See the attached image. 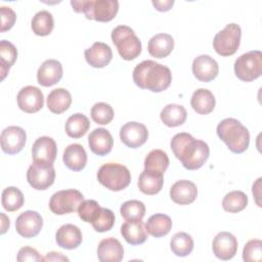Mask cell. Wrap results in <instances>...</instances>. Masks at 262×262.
Instances as JSON below:
<instances>
[{
	"label": "cell",
	"instance_id": "18",
	"mask_svg": "<svg viewBox=\"0 0 262 262\" xmlns=\"http://www.w3.org/2000/svg\"><path fill=\"white\" fill-rule=\"evenodd\" d=\"M62 78V66L56 59L45 60L37 72V81L41 86L50 87Z\"/></svg>",
	"mask_w": 262,
	"mask_h": 262
},
{
	"label": "cell",
	"instance_id": "10",
	"mask_svg": "<svg viewBox=\"0 0 262 262\" xmlns=\"http://www.w3.org/2000/svg\"><path fill=\"white\" fill-rule=\"evenodd\" d=\"M54 179L55 170L52 164L34 162L27 172V180L29 184L37 190L47 189L53 184Z\"/></svg>",
	"mask_w": 262,
	"mask_h": 262
},
{
	"label": "cell",
	"instance_id": "42",
	"mask_svg": "<svg viewBox=\"0 0 262 262\" xmlns=\"http://www.w3.org/2000/svg\"><path fill=\"white\" fill-rule=\"evenodd\" d=\"M243 259L246 262H260L262 259V242L257 238L249 241L244 247Z\"/></svg>",
	"mask_w": 262,
	"mask_h": 262
},
{
	"label": "cell",
	"instance_id": "4",
	"mask_svg": "<svg viewBox=\"0 0 262 262\" xmlns=\"http://www.w3.org/2000/svg\"><path fill=\"white\" fill-rule=\"evenodd\" d=\"M71 5L76 12H83L86 18L103 23L112 20L119 10L117 0H72Z\"/></svg>",
	"mask_w": 262,
	"mask_h": 262
},
{
	"label": "cell",
	"instance_id": "46",
	"mask_svg": "<svg viewBox=\"0 0 262 262\" xmlns=\"http://www.w3.org/2000/svg\"><path fill=\"white\" fill-rule=\"evenodd\" d=\"M173 4H174V0H165V1H159V0L155 1L154 0L152 1V5L159 11H168L171 9Z\"/></svg>",
	"mask_w": 262,
	"mask_h": 262
},
{
	"label": "cell",
	"instance_id": "11",
	"mask_svg": "<svg viewBox=\"0 0 262 262\" xmlns=\"http://www.w3.org/2000/svg\"><path fill=\"white\" fill-rule=\"evenodd\" d=\"M18 107L28 114L39 112L44 104V95L42 91L35 86H26L17 93Z\"/></svg>",
	"mask_w": 262,
	"mask_h": 262
},
{
	"label": "cell",
	"instance_id": "44",
	"mask_svg": "<svg viewBox=\"0 0 262 262\" xmlns=\"http://www.w3.org/2000/svg\"><path fill=\"white\" fill-rule=\"evenodd\" d=\"M0 13H1V29H0V31L3 33L5 31L10 30L13 27V25L16 20V14L10 7H7V6H1Z\"/></svg>",
	"mask_w": 262,
	"mask_h": 262
},
{
	"label": "cell",
	"instance_id": "16",
	"mask_svg": "<svg viewBox=\"0 0 262 262\" xmlns=\"http://www.w3.org/2000/svg\"><path fill=\"white\" fill-rule=\"evenodd\" d=\"M219 72L217 61L207 54L195 57L192 61V74L201 82H210L214 80Z\"/></svg>",
	"mask_w": 262,
	"mask_h": 262
},
{
	"label": "cell",
	"instance_id": "36",
	"mask_svg": "<svg viewBox=\"0 0 262 262\" xmlns=\"http://www.w3.org/2000/svg\"><path fill=\"white\" fill-rule=\"evenodd\" d=\"M248 205V196L241 190H233L225 194L222 201V207L226 212L238 213Z\"/></svg>",
	"mask_w": 262,
	"mask_h": 262
},
{
	"label": "cell",
	"instance_id": "12",
	"mask_svg": "<svg viewBox=\"0 0 262 262\" xmlns=\"http://www.w3.org/2000/svg\"><path fill=\"white\" fill-rule=\"evenodd\" d=\"M147 137V128L138 122H128L120 129V138L122 142L130 148H137L141 146L145 143Z\"/></svg>",
	"mask_w": 262,
	"mask_h": 262
},
{
	"label": "cell",
	"instance_id": "13",
	"mask_svg": "<svg viewBox=\"0 0 262 262\" xmlns=\"http://www.w3.org/2000/svg\"><path fill=\"white\" fill-rule=\"evenodd\" d=\"M1 148L5 154H18L26 144V131L18 126H9L1 133Z\"/></svg>",
	"mask_w": 262,
	"mask_h": 262
},
{
	"label": "cell",
	"instance_id": "40",
	"mask_svg": "<svg viewBox=\"0 0 262 262\" xmlns=\"http://www.w3.org/2000/svg\"><path fill=\"white\" fill-rule=\"evenodd\" d=\"M115 214L112 210L100 207L97 215L91 222L92 227L95 231L105 232L113 228L115 224Z\"/></svg>",
	"mask_w": 262,
	"mask_h": 262
},
{
	"label": "cell",
	"instance_id": "35",
	"mask_svg": "<svg viewBox=\"0 0 262 262\" xmlns=\"http://www.w3.org/2000/svg\"><path fill=\"white\" fill-rule=\"evenodd\" d=\"M170 248L176 256L185 257L193 250V239L186 232H177L170 241Z\"/></svg>",
	"mask_w": 262,
	"mask_h": 262
},
{
	"label": "cell",
	"instance_id": "25",
	"mask_svg": "<svg viewBox=\"0 0 262 262\" xmlns=\"http://www.w3.org/2000/svg\"><path fill=\"white\" fill-rule=\"evenodd\" d=\"M121 234L130 245L143 244L147 238L145 226L141 220H126L121 226Z\"/></svg>",
	"mask_w": 262,
	"mask_h": 262
},
{
	"label": "cell",
	"instance_id": "37",
	"mask_svg": "<svg viewBox=\"0 0 262 262\" xmlns=\"http://www.w3.org/2000/svg\"><path fill=\"white\" fill-rule=\"evenodd\" d=\"M2 206L8 212H14L20 209L25 203L23 192L14 186L4 188L2 191Z\"/></svg>",
	"mask_w": 262,
	"mask_h": 262
},
{
	"label": "cell",
	"instance_id": "7",
	"mask_svg": "<svg viewBox=\"0 0 262 262\" xmlns=\"http://www.w3.org/2000/svg\"><path fill=\"white\" fill-rule=\"evenodd\" d=\"M234 74L244 82H252L262 74V53L252 50L242 54L234 61Z\"/></svg>",
	"mask_w": 262,
	"mask_h": 262
},
{
	"label": "cell",
	"instance_id": "24",
	"mask_svg": "<svg viewBox=\"0 0 262 262\" xmlns=\"http://www.w3.org/2000/svg\"><path fill=\"white\" fill-rule=\"evenodd\" d=\"M137 184L140 191L144 194H157L163 187L164 173L144 169L139 175Z\"/></svg>",
	"mask_w": 262,
	"mask_h": 262
},
{
	"label": "cell",
	"instance_id": "6",
	"mask_svg": "<svg viewBox=\"0 0 262 262\" xmlns=\"http://www.w3.org/2000/svg\"><path fill=\"white\" fill-rule=\"evenodd\" d=\"M98 182L113 191H120L126 188L131 182L129 169L118 163L102 165L97 172Z\"/></svg>",
	"mask_w": 262,
	"mask_h": 262
},
{
	"label": "cell",
	"instance_id": "49",
	"mask_svg": "<svg viewBox=\"0 0 262 262\" xmlns=\"http://www.w3.org/2000/svg\"><path fill=\"white\" fill-rule=\"evenodd\" d=\"M0 216H1V234H4L9 228L10 222H9V218L4 213H1Z\"/></svg>",
	"mask_w": 262,
	"mask_h": 262
},
{
	"label": "cell",
	"instance_id": "17",
	"mask_svg": "<svg viewBox=\"0 0 262 262\" xmlns=\"http://www.w3.org/2000/svg\"><path fill=\"white\" fill-rule=\"evenodd\" d=\"M56 143L54 139L49 136L39 137L32 146V157L34 162L53 164L56 159Z\"/></svg>",
	"mask_w": 262,
	"mask_h": 262
},
{
	"label": "cell",
	"instance_id": "30",
	"mask_svg": "<svg viewBox=\"0 0 262 262\" xmlns=\"http://www.w3.org/2000/svg\"><path fill=\"white\" fill-rule=\"evenodd\" d=\"M171 228L172 220L168 215L165 214L151 215L145 223L146 232L155 237H162L168 234Z\"/></svg>",
	"mask_w": 262,
	"mask_h": 262
},
{
	"label": "cell",
	"instance_id": "38",
	"mask_svg": "<svg viewBox=\"0 0 262 262\" xmlns=\"http://www.w3.org/2000/svg\"><path fill=\"white\" fill-rule=\"evenodd\" d=\"M169 166L168 155L162 149H152L144 160V169L165 173Z\"/></svg>",
	"mask_w": 262,
	"mask_h": 262
},
{
	"label": "cell",
	"instance_id": "27",
	"mask_svg": "<svg viewBox=\"0 0 262 262\" xmlns=\"http://www.w3.org/2000/svg\"><path fill=\"white\" fill-rule=\"evenodd\" d=\"M174 48V40L171 35L161 33L150 38L147 45L148 53L156 58L167 57Z\"/></svg>",
	"mask_w": 262,
	"mask_h": 262
},
{
	"label": "cell",
	"instance_id": "45",
	"mask_svg": "<svg viewBox=\"0 0 262 262\" xmlns=\"http://www.w3.org/2000/svg\"><path fill=\"white\" fill-rule=\"evenodd\" d=\"M16 260L18 262L26 261H44V258L38 253V251L31 247H23L17 253Z\"/></svg>",
	"mask_w": 262,
	"mask_h": 262
},
{
	"label": "cell",
	"instance_id": "14",
	"mask_svg": "<svg viewBox=\"0 0 262 262\" xmlns=\"http://www.w3.org/2000/svg\"><path fill=\"white\" fill-rule=\"evenodd\" d=\"M43 226V219L41 215L36 211H25L15 221V229L23 237H34L36 236Z\"/></svg>",
	"mask_w": 262,
	"mask_h": 262
},
{
	"label": "cell",
	"instance_id": "32",
	"mask_svg": "<svg viewBox=\"0 0 262 262\" xmlns=\"http://www.w3.org/2000/svg\"><path fill=\"white\" fill-rule=\"evenodd\" d=\"M89 127V119L85 115L77 113L67 120L66 132L72 138H80L86 134Z\"/></svg>",
	"mask_w": 262,
	"mask_h": 262
},
{
	"label": "cell",
	"instance_id": "41",
	"mask_svg": "<svg viewBox=\"0 0 262 262\" xmlns=\"http://www.w3.org/2000/svg\"><path fill=\"white\" fill-rule=\"evenodd\" d=\"M92 120L100 125H106L114 119L113 107L105 102H96L90 111Z\"/></svg>",
	"mask_w": 262,
	"mask_h": 262
},
{
	"label": "cell",
	"instance_id": "2",
	"mask_svg": "<svg viewBox=\"0 0 262 262\" xmlns=\"http://www.w3.org/2000/svg\"><path fill=\"white\" fill-rule=\"evenodd\" d=\"M133 81L141 89L152 92L166 90L172 81L169 68L154 60H143L133 70Z\"/></svg>",
	"mask_w": 262,
	"mask_h": 262
},
{
	"label": "cell",
	"instance_id": "9",
	"mask_svg": "<svg viewBox=\"0 0 262 262\" xmlns=\"http://www.w3.org/2000/svg\"><path fill=\"white\" fill-rule=\"evenodd\" d=\"M84 201V195L77 189H63L52 194L49 201V208L55 215L70 214L78 210Z\"/></svg>",
	"mask_w": 262,
	"mask_h": 262
},
{
	"label": "cell",
	"instance_id": "26",
	"mask_svg": "<svg viewBox=\"0 0 262 262\" xmlns=\"http://www.w3.org/2000/svg\"><path fill=\"white\" fill-rule=\"evenodd\" d=\"M62 160L70 170L78 172L85 168L87 163V154L81 144L73 143L66 147Z\"/></svg>",
	"mask_w": 262,
	"mask_h": 262
},
{
	"label": "cell",
	"instance_id": "29",
	"mask_svg": "<svg viewBox=\"0 0 262 262\" xmlns=\"http://www.w3.org/2000/svg\"><path fill=\"white\" fill-rule=\"evenodd\" d=\"M72 103L71 93L64 88L53 89L47 96V107L53 114L66 112Z\"/></svg>",
	"mask_w": 262,
	"mask_h": 262
},
{
	"label": "cell",
	"instance_id": "33",
	"mask_svg": "<svg viewBox=\"0 0 262 262\" xmlns=\"http://www.w3.org/2000/svg\"><path fill=\"white\" fill-rule=\"evenodd\" d=\"M54 27V20L52 14L47 10H41L37 12L31 21V28L33 33L37 36L49 35Z\"/></svg>",
	"mask_w": 262,
	"mask_h": 262
},
{
	"label": "cell",
	"instance_id": "15",
	"mask_svg": "<svg viewBox=\"0 0 262 262\" xmlns=\"http://www.w3.org/2000/svg\"><path fill=\"white\" fill-rule=\"evenodd\" d=\"M212 249L214 255L221 260H229L234 257L237 251L236 237L227 231L219 232L213 239Z\"/></svg>",
	"mask_w": 262,
	"mask_h": 262
},
{
	"label": "cell",
	"instance_id": "39",
	"mask_svg": "<svg viewBox=\"0 0 262 262\" xmlns=\"http://www.w3.org/2000/svg\"><path fill=\"white\" fill-rule=\"evenodd\" d=\"M120 213L125 220H141L145 214V206L140 201L130 200L123 203Z\"/></svg>",
	"mask_w": 262,
	"mask_h": 262
},
{
	"label": "cell",
	"instance_id": "19",
	"mask_svg": "<svg viewBox=\"0 0 262 262\" xmlns=\"http://www.w3.org/2000/svg\"><path fill=\"white\" fill-rule=\"evenodd\" d=\"M86 61L93 68H104L106 67L112 58L113 52L111 47L103 42H95L84 52Z\"/></svg>",
	"mask_w": 262,
	"mask_h": 262
},
{
	"label": "cell",
	"instance_id": "8",
	"mask_svg": "<svg viewBox=\"0 0 262 262\" xmlns=\"http://www.w3.org/2000/svg\"><path fill=\"white\" fill-rule=\"evenodd\" d=\"M242 37L241 27L236 24H228L219 31L213 39V47L221 56H230L234 54L239 47Z\"/></svg>",
	"mask_w": 262,
	"mask_h": 262
},
{
	"label": "cell",
	"instance_id": "31",
	"mask_svg": "<svg viewBox=\"0 0 262 262\" xmlns=\"http://www.w3.org/2000/svg\"><path fill=\"white\" fill-rule=\"evenodd\" d=\"M187 117L186 110L180 104H167L161 112L160 118L168 127H177L182 125Z\"/></svg>",
	"mask_w": 262,
	"mask_h": 262
},
{
	"label": "cell",
	"instance_id": "5",
	"mask_svg": "<svg viewBox=\"0 0 262 262\" xmlns=\"http://www.w3.org/2000/svg\"><path fill=\"white\" fill-rule=\"evenodd\" d=\"M112 41L125 60L135 59L141 52V41L128 26H118L112 31Z\"/></svg>",
	"mask_w": 262,
	"mask_h": 262
},
{
	"label": "cell",
	"instance_id": "43",
	"mask_svg": "<svg viewBox=\"0 0 262 262\" xmlns=\"http://www.w3.org/2000/svg\"><path fill=\"white\" fill-rule=\"evenodd\" d=\"M100 206L94 200H85L78 207V215L79 217L88 223H91L95 216L97 215Z\"/></svg>",
	"mask_w": 262,
	"mask_h": 262
},
{
	"label": "cell",
	"instance_id": "47",
	"mask_svg": "<svg viewBox=\"0 0 262 262\" xmlns=\"http://www.w3.org/2000/svg\"><path fill=\"white\" fill-rule=\"evenodd\" d=\"M44 261H69V258L63 256L60 253H56V252H50L47 253L46 256L44 257Z\"/></svg>",
	"mask_w": 262,
	"mask_h": 262
},
{
	"label": "cell",
	"instance_id": "21",
	"mask_svg": "<svg viewBox=\"0 0 262 262\" xmlns=\"http://www.w3.org/2000/svg\"><path fill=\"white\" fill-rule=\"evenodd\" d=\"M88 144L93 154L97 156H105L111 152L114 145V139L108 130L104 128H96L89 134Z\"/></svg>",
	"mask_w": 262,
	"mask_h": 262
},
{
	"label": "cell",
	"instance_id": "22",
	"mask_svg": "<svg viewBox=\"0 0 262 262\" xmlns=\"http://www.w3.org/2000/svg\"><path fill=\"white\" fill-rule=\"evenodd\" d=\"M124 257V249L119 239L107 237L97 247V258L101 262H120Z\"/></svg>",
	"mask_w": 262,
	"mask_h": 262
},
{
	"label": "cell",
	"instance_id": "1",
	"mask_svg": "<svg viewBox=\"0 0 262 262\" xmlns=\"http://www.w3.org/2000/svg\"><path fill=\"white\" fill-rule=\"evenodd\" d=\"M171 149L174 156L187 170L200 169L209 158L208 144L193 138L189 133H177L171 139Z\"/></svg>",
	"mask_w": 262,
	"mask_h": 262
},
{
	"label": "cell",
	"instance_id": "28",
	"mask_svg": "<svg viewBox=\"0 0 262 262\" xmlns=\"http://www.w3.org/2000/svg\"><path fill=\"white\" fill-rule=\"evenodd\" d=\"M190 104L194 112L200 115H208L213 112L216 100L213 93L204 88H200L195 90L191 96Z\"/></svg>",
	"mask_w": 262,
	"mask_h": 262
},
{
	"label": "cell",
	"instance_id": "20",
	"mask_svg": "<svg viewBox=\"0 0 262 262\" xmlns=\"http://www.w3.org/2000/svg\"><path fill=\"white\" fill-rule=\"evenodd\" d=\"M196 196L198 188L189 180H178L170 189L171 200L178 205H189L195 201Z\"/></svg>",
	"mask_w": 262,
	"mask_h": 262
},
{
	"label": "cell",
	"instance_id": "23",
	"mask_svg": "<svg viewBox=\"0 0 262 262\" xmlns=\"http://www.w3.org/2000/svg\"><path fill=\"white\" fill-rule=\"evenodd\" d=\"M55 241L60 248L73 250L81 245L82 232L80 228L74 224H64L57 229Z\"/></svg>",
	"mask_w": 262,
	"mask_h": 262
},
{
	"label": "cell",
	"instance_id": "3",
	"mask_svg": "<svg viewBox=\"0 0 262 262\" xmlns=\"http://www.w3.org/2000/svg\"><path fill=\"white\" fill-rule=\"evenodd\" d=\"M216 131L218 137L227 145L230 151L242 154L249 147V130L238 120L226 118L218 124Z\"/></svg>",
	"mask_w": 262,
	"mask_h": 262
},
{
	"label": "cell",
	"instance_id": "48",
	"mask_svg": "<svg viewBox=\"0 0 262 262\" xmlns=\"http://www.w3.org/2000/svg\"><path fill=\"white\" fill-rule=\"evenodd\" d=\"M260 183H261V178H258L257 181L253 184V188H252V191H253V194L256 199V203L257 205L260 207V201H259V198H260Z\"/></svg>",
	"mask_w": 262,
	"mask_h": 262
},
{
	"label": "cell",
	"instance_id": "34",
	"mask_svg": "<svg viewBox=\"0 0 262 262\" xmlns=\"http://www.w3.org/2000/svg\"><path fill=\"white\" fill-rule=\"evenodd\" d=\"M17 57V50L15 46L6 41L2 40L0 42V72L1 80H3L9 72V69L15 62Z\"/></svg>",
	"mask_w": 262,
	"mask_h": 262
}]
</instances>
